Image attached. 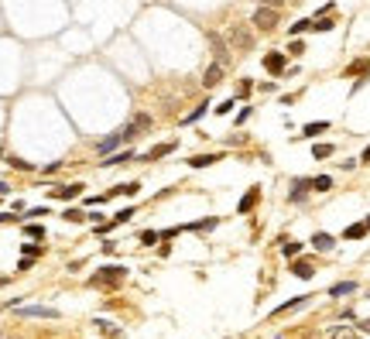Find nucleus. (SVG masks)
<instances>
[{"label":"nucleus","mask_w":370,"mask_h":339,"mask_svg":"<svg viewBox=\"0 0 370 339\" xmlns=\"http://www.w3.org/2000/svg\"><path fill=\"white\" fill-rule=\"evenodd\" d=\"M7 165H10V168H17V171H34V165H31V161H21V158H10Z\"/></svg>","instance_id":"c9c22d12"},{"label":"nucleus","mask_w":370,"mask_h":339,"mask_svg":"<svg viewBox=\"0 0 370 339\" xmlns=\"http://www.w3.org/2000/svg\"><path fill=\"white\" fill-rule=\"evenodd\" d=\"M305 31H312V17H298L295 24L288 28V34H292V38H298V34H305Z\"/></svg>","instance_id":"aec40b11"},{"label":"nucleus","mask_w":370,"mask_h":339,"mask_svg":"<svg viewBox=\"0 0 370 339\" xmlns=\"http://www.w3.org/2000/svg\"><path fill=\"white\" fill-rule=\"evenodd\" d=\"M367 82H370V75H367Z\"/></svg>","instance_id":"6e6d98bb"},{"label":"nucleus","mask_w":370,"mask_h":339,"mask_svg":"<svg viewBox=\"0 0 370 339\" xmlns=\"http://www.w3.org/2000/svg\"><path fill=\"white\" fill-rule=\"evenodd\" d=\"M14 219V212H0V223H10Z\"/></svg>","instance_id":"8fccbe9b"},{"label":"nucleus","mask_w":370,"mask_h":339,"mask_svg":"<svg viewBox=\"0 0 370 339\" xmlns=\"http://www.w3.org/2000/svg\"><path fill=\"white\" fill-rule=\"evenodd\" d=\"M206 110H209V103H199V106H196V110L185 117V124H196V120H202V117H206Z\"/></svg>","instance_id":"7c9ffc66"},{"label":"nucleus","mask_w":370,"mask_h":339,"mask_svg":"<svg viewBox=\"0 0 370 339\" xmlns=\"http://www.w3.org/2000/svg\"><path fill=\"white\" fill-rule=\"evenodd\" d=\"M120 144H124V140H120V131H117V134H110V137H106V140H100V144H96V151H100V154L106 158V154H113V151H117Z\"/></svg>","instance_id":"4468645a"},{"label":"nucleus","mask_w":370,"mask_h":339,"mask_svg":"<svg viewBox=\"0 0 370 339\" xmlns=\"http://www.w3.org/2000/svg\"><path fill=\"white\" fill-rule=\"evenodd\" d=\"M59 168H62V161H52V165H45V168H41V171H45V175H55V171H59Z\"/></svg>","instance_id":"a18cd8bd"},{"label":"nucleus","mask_w":370,"mask_h":339,"mask_svg":"<svg viewBox=\"0 0 370 339\" xmlns=\"http://www.w3.org/2000/svg\"><path fill=\"white\" fill-rule=\"evenodd\" d=\"M134 124H137V131H151V117H148V113H137V117H134Z\"/></svg>","instance_id":"58836bf2"},{"label":"nucleus","mask_w":370,"mask_h":339,"mask_svg":"<svg viewBox=\"0 0 370 339\" xmlns=\"http://www.w3.org/2000/svg\"><path fill=\"white\" fill-rule=\"evenodd\" d=\"M353 291H357V284H353V281H339V284H333V288H329V295H333V298H339V295H353Z\"/></svg>","instance_id":"5701e85b"},{"label":"nucleus","mask_w":370,"mask_h":339,"mask_svg":"<svg viewBox=\"0 0 370 339\" xmlns=\"http://www.w3.org/2000/svg\"><path fill=\"white\" fill-rule=\"evenodd\" d=\"M96 329H100V333H106V336H120V329H113V326H110V322H103V319H96Z\"/></svg>","instance_id":"e433bc0d"},{"label":"nucleus","mask_w":370,"mask_h":339,"mask_svg":"<svg viewBox=\"0 0 370 339\" xmlns=\"http://www.w3.org/2000/svg\"><path fill=\"white\" fill-rule=\"evenodd\" d=\"M21 254L34 261V257H41V254H45V247H41V243H21Z\"/></svg>","instance_id":"bb28decb"},{"label":"nucleus","mask_w":370,"mask_h":339,"mask_svg":"<svg viewBox=\"0 0 370 339\" xmlns=\"http://www.w3.org/2000/svg\"><path fill=\"white\" fill-rule=\"evenodd\" d=\"M292 274L302 277V281H308V277L315 274V268H312V261H295V264H292Z\"/></svg>","instance_id":"a211bd4d"},{"label":"nucleus","mask_w":370,"mask_h":339,"mask_svg":"<svg viewBox=\"0 0 370 339\" xmlns=\"http://www.w3.org/2000/svg\"><path fill=\"white\" fill-rule=\"evenodd\" d=\"M364 226H367V230H370V216H367V219H364Z\"/></svg>","instance_id":"864d4df0"},{"label":"nucleus","mask_w":370,"mask_h":339,"mask_svg":"<svg viewBox=\"0 0 370 339\" xmlns=\"http://www.w3.org/2000/svg\"><path fill=\"white\" fill-rule=\"evenodd\" d=\"M257 3H264V7H278V10H281V3H285V0H257Z\"/></svg>","instance_id":"de8ad7c7"},{"label":"nucleus","mask_w":370,"mask_h":339,"mask_svg":"<svg viewBox=\"0 0 370 339\" xmlns=\"http://www.w3.org/2000/svg\"><path fill=\"white\" fill-rule=\"evenodd\" d=\"M124 277H127V268H120V264H103L100 274L89 277V284H93V288H117Z\"/></svg>","instance_id":"f257e3e1"},{"label":"nucleus","mask_w":370,"mask_h":339,"mask_svg":"<svg viewBox=\"0 0 370 339\" xmlns=\"http://www.w3.org/2000/svg\"><path fill=\"white\" fill-rule=\"evenodd\" d=\"M113 192H117V196H131V199H134V196L141 192V182H124V185H117Z\"/></svg>","instance_id":"393cba45"},{"label":"nucleus","mask_w":370,"mask_h":339,"mask_svg":"<svg viewBox=\"0 0 370 339\" xmlns=\"http://www.w3.org/2000/svg\"><path fill=\"white\" fill-rule=\"evenodd\" d=\"M312 158H315V161L333 158V144H315V147H312Z\"/></svg>","instance_id":"a878e982"},{"label":"nucleus","mask_w":370,"mask_h":339,"mask_svg":"<svg viewBox=\"0 0 370 339\" xmlns=\"http://www.w3.org/2000/svg\"><path fill=\"white\" fill-rule=\"evenodd\" d=\"M333 28H336V24H333L329 14H319V17L312 21V31H319V34H322V31H333Z\"/></svg>","instance_id":"412c9836"},{"label":"nucleus","mask_w":370,"mask_h":339,"mask_svg":"<svg viewBox=\"0 0 370 339\" xmlns=\"http://www.w3.org/2000/svg\"><path fill=\"white\" fill-rule=\"evenodd\" d=\"M171 151H175V140H168V144H154V147H151L141 161H158V158H168Z\"/></svg>","instance_id":"9b49d317"},{"label":"nucleus","mask_w":370,"mask_h":339,"mask_svg":"<svg viewBox=\"0 0 370 339\" xmlns=\"http://www.w3.org/2000/svg\"><path fill=\"white\" fill-rule=\"evenodd\" d=\"M367 68H370V62H367V59H357L353 66L346 68V75H360V72H367Z\"/></svg>","instance_id":"72a5a7b5"},{"label":"nucleus","mask_w":370,"mask_h":339,"mask_svg":"<svg viewBox=\"0 0 370 339\" xmlns=\"http://www.w3.org/2000/svg\"><path fill=\"white\" fill-rule=\"evenodd\" d=\"M24 319H59L55 308H45V305H31V308H21Z\"/></svg>","instance_id":"6e6552de"},{"label":"nucleus","mask_w":370,"mask_h":339,"mask_svg":"<svg viewBox=\"0 0 370 339\" xmlns=\"http://www.w3.org/2000/svg\"><path fill=\"white\" fill-rule=\"evenodd\" d=\"M326 131H329V120H312V124H305L302 134H295V137L298 140H302V137H319V134H326Z\"/></svg>","instance_id":"9d476101"},{"label":"nucleus","mask_w":370,"mask_h":339,"mask_svg":"<svg viewBox=\"0 0 370 339\" xmlns=\"http://www.w3.org/2000/svg\"><path fill=\"white\" fill-rule=\"evenodd\" d=\"M233 106H236V103H233V100H226V103H220V106H216V113H220V117H226Z\"/></svg>","instance_id":"c03bdc74"},{"label":"nucleus","mask_w":370,"mask_h":339,"mask_svg":"<svg viewBox=\"0 0 370 339\" xmlns=\"http://www.w3.org/2000/svg\"><path fill=\"white\" fill-rule=\"evenodd\" d=\"M141 134V131H137V124H134V120H131V124H127V127H124V131H120V140H124V144H127V140H134V137Z\"/></svg>","instance_id":"473e14b6"},{"label":"nucleus","mask_w":370,"mask_h":339,"mask_svg":"<svg viewBox=\"0 0 370 339\" xmlns=\"http://www.w3.org/2000/svg\"><path fill=\"white\" fill-rule=\"evenodd\" d=\"M0 196H7V182H0Z\"/></svg>","instance_id":"603ef678"},{"label":"nucleus","mask_w":370,"mask_h":339,"mask_svg":"<svg viewBox=\"0 0 370 339\" xmlns=\"http://www.w3.org/2000/svg\"><path fill=\"white\" fill-rule=\"evenodd\" d=\"M305 302H308V295H298V298H292V302H285V305H278V308H274L271 315L278 319V315H285V312H295V308H302Z\"/></svg>","instance_id":"dca6fc26"},{"label":"nucleus","mask_w":370,"mask_h":339,"mask_svg":"<svg viewBox=\"0 0 370 339\" xmlns=\"http://www.w3.org/2000/svg\"><path fill=\"white\" fill-rule=\"evenodd\" d=\"M250 113H254V110H250V106H243V110L236 113V127H240V124H247V120H250Z\"/></svg>","instance_id":"37998d69"},{"label":"nucleus","mask_w":370,"mask_h":339,"mask_svg":"<svg viewBox=\"0 0 370 339\" xmlns=\"http://www.w3.org/2000/svg\"><path fill=\"white\" fill-rule=\"evenodd\" d=\"M178 233H182V226H168V230H161L158 237H161V240H171V237H178Z\"/></svg>","instance_id":"79ce46f5"},{"label":"nucleus","mask_w":370,"mask_h":339,"mask_svg":"<svg viewBox=\"0 0 370 339\" xmlns=\"http://www.w3.org/2000/svg\"><path fill=\"white\" fill-rule=\"evenodd\" d=\"M257 203H261V185H254V189H250V192H247V196L240 199V205H236V212H240V216H247V212H250V209H254Z\"/></svg>","instance_id":"0eeeda50"},{"label":"nucleus","mask_w":370,"mask_h":339,"mask_svg":"<svg viewBox=\"0 0 370 339\" xmlns=\"http://www.w3.org/2000/svg\"><path fill=\"white\" fill-rule=\"evenodd\" d=\"M281 250H285V257H292V261H295L298 254H302V243H298V240H285V247H281Z\"/></svg>","instance_id":"c756f323"},{"label":"nucleus","mask_w":370,"mask_h":339,"mask_svg":"<svg viewBox=\"0 0 370 339\" xmlns=\"http://www.w3.org/2000/svg\"><path fill=\"white\" fill-rule=\"evenodd\" d=\"M308 189H312V178H295V182H292L288 199H292V203H302V199L308 196Z\"/></svg>","instance_id":"1a4fd4ad"},{"label":"nucleus","mask_w":370,"mask_h":339,"mask_svg":"<svg viewBox=\"0 0 370 339\" xmlns=\"http://www.w3.org/2000/svg\"><path fill=\"white\" fill-rule=\"evenodd\" d=\"M329 189H333V178L329 175H315L312 178V192H329Z\"/></svg>","instance_id":"b1692460"},{"label":"nucleus","mask_w":370,"mask_h":339,"mask_svg":"<svg viewBox=\"0 0 370 339\" xmlns=\"http://www.w3.org/2000/svg\"><path fill=\"white\" fill-rule=\"evenodd\" d=\"M24 233H28V237H34V240H41V237H45V230H41L38 223H28V226H24Z\"/></svg>","instance_id":"4c0bfd02"},{"label":"nucleus","mask_w":370,"mask_h":339,"mask_svg":"<svg viewBox=\"0 0 370 339\" xmlns=\"http://www.w3.org/2000/svg\"><path fill=\"white\" fill-rule=\"evenodd\" d=\"M264 68H268L271 75H281V72L288 68V59H285V52H268V55H264Z\"/></svg>","instance_id":"39448f33"},{"label":"nucleus","mask_w":370,"mask_h":339,"mask_svg":"<svg viewBox=\"0 0 370 339\" xmlns=\"http://www.w3.org/2000/svg\"><path fill=\"white\" fill-rule=\"evenodd\" d=\"M278 17H281L278 7H264V3H261V7L254 10V28H257V31H274V28H278Z\"/></svg>","instance_id":"7ed1b4c3"},{"label":"nucleus","mask_w":370,"mask_h":339,"mask_svg":"<svg viewBox=\"0 0 370 339\" xmlns=\"http://www.w3.org/2000/svg\"><path fill=\"white\" fill-rule=\"evenodd\" d=\"M329 339H357V329L353 326H339V329H333Z\"/></svg>","instance_id":"cd10ccee"},{"label":"nucleus","mask_w":370,"mask_h":339,"mask_svg":"<svg viewBox=\"0 0 370 339\" xmlns=\"http://www.w3.org/2000/svg\"><path fill=\"white\" fill-rule=\"evenodd\" d=\"M223 68H226V66L213 62V66L202 72V86H206V89H213V86H220V82H223Z\"/></svg>","instance_id":"423d86ee"},{"label":"nucleus","mask_w":370,"mask_h":339,"mask_svg":"<svg viewBox=\"0 0 370 339\" xmlns=\"http://www.w3.org/2000/svg\"><path fill=\"white\" fill-rule=\"evenodd\" d=\"M141 243H144V247H154V243H158V233H154V230H144V233H141Z\"/></svg>","instance_id":"ea45409f"},{"label":"nucleus","mask_w":370,"mask_h":339,"mask_svg":"<svg viewBox=\"0 0 370 339\" xmlns=\"http://www.w3.org/2000/svg\"><path fill=\"white\" fill-rule=\"evenodd\" d=\"M226 41H230L233 52H250V48H254V34H250L247 24H233L230 34H226Z\"/></svg>","instance_id":"f03ea898"},{"label":"nucleus","mask_w":370,"mask_h":339,"mask_svg":"<svg viewBox=\"0 0 370 339\" xmlns=\"http://www.w3.org/2000/svg\"><path fill=\"white\" fill-rule=\"evenodd\" d=\"M360 329H364V333H370V319H367V322H360Z\"/></svg>","instance_id":"3c124183"},{"label":"nucleus","mask_w":370,"mask_h":339,"mask_svg":"<svg viewBox=\"0 0 370 339\" xmlns=\"http://www.w3.org/2000/svg\"><path fill=\"white\" fill-rule=\"evenodd\" d=\"M250 93H254V82L250 79H240L236 82V96H250Z\"/></svg>","instance_id":"f704fd0d"},{"label":"nucleus","mask_w":370,"mask_h":339,"mask_svg":"<svg viewBox=\"0 0 370 339\" xmlns=\"http://www.w3.org/2000/svg\"><path fill=\"white\" fill-rule=\"evenodd\" d=\"M312 247H315L319 254H326V250H333V247H336V240H333L329 233H315V237H312Z\"/></svg>","instance_id":"f3484780"},{"label":"nucleus","mask_w":370,"mask_h":339,"mask_svg":"<svg viewBox=\"0 0 370 339\" xmlns=\"http://www.w3.org/2000/svg\"><path fill=\"white\" fill-rule=\"evenodd\" d=\"M127 161H137V154H134V151H120V154H106V161H103V168H117V165H127Z\"/></svg>","instance_id":"ddd939ff"},{"label":"nucleus","mask_w":370,"mask_h":339,"mask_svg":"<svg viewBox=\"0 0 370 339\" xmlns=\"http://www.w3.org/2000/svg\"><path fill=\"white\" fill-rule=\"evenodd\" d=\"M367 233H370V230L364 226V223H350V226L343 230V237H346V240H364Z\"/></svg>","instance_id":"6ab92c4d"},{"label":"nucleus","mask_w":370,"mask_h":339,"mask_svg":"<svg viewBox=\"0 0 370 339\" xmlns=\"http://www.w3.org/2000/svg\"><path fill=\"white\" fill-rule=\"evenodd\" d=\"M86 219H89V223H96V226H100V223H103V212H86Z\"/></svg>","instance_id":"49530a36"},{"label":"nucleus","mask_w":370,"mask_h":339,"mask_svg":"<svg viewBox=\"0 0 370 339\" xmlns=\"http://www.w3.org/2000/svg\"><path fill=\"white\" fill-rule=\"evenodd\" d=\"M216 226H220V219H216V216H209V219H199V223H189V226H182V230H199V233H202V230H216Z\"/></svg>","instance_id":"4be33fe9"},{"label":"nucleus","mask_w":370,"mask_h":339,"mask_svg":"<svg viewBox=\"0 0 370 339\" xmlns=\"http://www.w3.org/2000/svg\"><path fill=\"white\" fill-rule=\"evenodd\" d=\"M131 219H134V205H127V209H120V212L113 216V223H117V226H124V223H131Z\"/></svg>","instance_id":"2f4dec72"},{"label":"nucleus","mask_w":370,"mask_h":339,"mask_svg":"<svg viewBox=\"0 0 370 339\" xmlns=\"http://www.w3.org/2000/svg\"><path fill=\"white\" fill-rule=\"evenodd\" d=\"M360 161H364V165H370V144H367V147H364V154H360Z\"/></svg>","instance_id":"09e8293b"},{"label":"nucleus","mask_w":370,"mask_h":339,"mask_svg":"<svg viewBox=\"0 0 370 339\" xmlns=\"http://www.w3.org/2000/svg\"><path fill=\"white\" fill-rule=\"evenodd\" d=\"M209 48H213V55H216V62H220V66H226V62H230V41H226L223 34L209 31Z\"/></svg>","instance_id":"20e7f679"},{"label":"nucleus","mask_w":370,"mask_h":339,"mask_svg":"<svg viewBox=\"0 0 370 339\" xmlns=\"http://www.w3.org/2000/svg\"><path fill=\"white\" fill-rule=\"evenodd\" d=\"M62 219H66V223H82V219H86V212H82V209H66V212H62Z\"/></svg>","instance_id":"c85d7f7f"},{"label":"nucleus","mask_w":370,"mask_h":339,"mask_svg":"<svg viewBox=\"0 0 370 339\" xmlns=\"http://www.w3.org/2000/svg\"><path fill=\"white\" fill-rule=\"evenodd\" d=\"M302 52H305V41L292 38V45H288V55H302Z\"/></svg>","instance_id":"a19ab883"},{"label":"nucleus","mask_w":370,"mask_h":339,"mask_svg":"<svg viewBox=\"0 0 370 339\" xmlns=\"http://www.w3.org/2000/svg\"><path fill=\"white\" fill-rule=\"evenodd\" d=\"M3 284H7V277H0V288H3Z\"/></svg>","instance_id":"5fc2aeb1"},{"label":"nucleus","mask_w":370,"mask_h":339,"mask_svg":"<svg viewBox=\"0 0 370 339\" xmlns=\"http://www.w3.org/2000/svg\"><path fill=\"white\" fill-rule=\"evenodd\" d=\"M82 189H86V185H79V182H72V185H59V189H55L52 196H55V199H66V203H72V199L79 196V192H82Z\"/></svg>","instance_id":"f8f14e48"},{"label":"nucleus","mask_w":370,"mask_h":339,"mask_svg":"<svg viewBox=\"0 0 370 339\" xmlns=\"http://www.w3.org/2000/svg\"><path fill=\"white\" fill-rule=\"evenodd\" d=\"M216 161H223V154H196V158H189V168H209Z\"/></svg>","instance_id":"2eb2a0df"}]
</instances>
